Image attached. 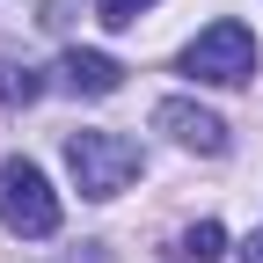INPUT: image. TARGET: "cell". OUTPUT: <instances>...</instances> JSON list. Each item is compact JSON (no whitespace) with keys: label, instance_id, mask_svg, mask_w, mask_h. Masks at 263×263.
Here are the masks:
<instances>
[{"label":"cell","instance_id":"cell-2","mask_svg":"<svg viewBox=\"0 0 263 263\" xmlns=\"http://www.w3.org/2000/svg\"><path fill=\"white\" fill-rule=\"evenodd\" d=\"M0 227L22 234V241L59 234V197H51L37 161H0Z\"/></svg>","mask_w":263,"mask_h":263},{"label":"cell","instance_id":"cell-4","mask_svg":"<svg viewBox=\"0 0 263 263\" xmlns=\"http://www.w3.org/2000/svg\"><path fill=\"white\" fill-rule=\"evenodd\" d=\"M154 124L168 132L176 146H190V154H227V124H219V110L190 103V95H168V103L154 110Z\"/></svg>","mask_w":263,"mask_h":263},{"label":"cell","instance_id":"cell-5","mask_svg":"<svg viewBox=\"0 0 263 263\" xmlns=\"http://www.w3.org/2000/svg\"><path fill=\"white\" fill-rule=\"evenodd\" d=\"M59 81L73 88V95H117L124 66H117L110 51H81V44H66V59H59Z\"/></svg>","mask_w":263,"mask_h":263},{"label":"cell","instance_id":"cell-1","mask_svg":"<svg viewBox=\"0 0 263 263\" xmlns=\"http://www.w3.org/2000/svg\"><path fill=\"white\" fill-rule=\"evenodd\" d=\"M66 168H73L81 197H117L146 161H139V146L124 132H66Z\"/></svg>","mask_w":263,"mask_h":263},{"label":"cell","instance_id":"cell-10","mask_svg":"<svg viewBox=\"0 0 263 263\" xmlns=\"http://www.w3.org/2000/svg\"><path fill=\"white\" fill-rule=\"evenodd\" d=\"M241 263H263V234H249V241H241Z\"/></svg>","mask_w":263,"mask_h":263},{"label":"cell","instance_id":"cell-8","mask_svg":"<svg viewBox=\"0 0 263 263\" xmlns=\"http://www.w3.org/2000/svg\"><path fill=\"white\" fill-rule=\"evenodd\" d=\"M146 8H154V0H95V15H103L110 29H132V22H139Z\"/></svg>","mask_w":263,"mask_h":263},{"label":"cell","instance_id":"cell-3","mask_svg":"<svg viewBox=\"0 0 263 263\" xmlns=\"http://www.w3.org/2000/svg\"><path fill=\"white\" fill-rule=\"evenodd\" d=\"M183 73L190 81H205V88H241L256 73V37L241 22H212V29H197L190 51H183Z\"/></svg>","mask_w":263,"mask_h":263},{"label":"cell","instance_id":"cell-7","mask_svg":"<svg viewBox=\"0 0 263 263\" xmlns=\"http://www.w3.org/2000/svg\"><path fill=\"white\" fill-rule=\"evenodd\" d=\"M176 256H190V263H212V256H227V227H219V219H197L190 234L176 241Z\"/></svg>","mask_w":263,"mask_h":263},{"label":"cell","instance_id":"cell-6","mask_svg":"<svg viewBox=\"0 0 263 263\" xmlns=\"http://www.w3.org/2000/svg\"><path fill=\"white\" fill-rule=\"evenodd\" d=\"M44 95V73L29 59H0V110H29Z\"/></svg>","mask_w":263,"mask_h":263},{"label":"cell","instance_id":"cell-9","mask_svg":"<svg viewBox=\"0 0 263 263\" xmlns=\"http://www.w3.org/2000/svg\"><path fill=\"white\" fill-rule=\"evenodd\" d=\"M73 22V0H44V29H66Z\"/></svg>","mask_w":263,"mask_h":263}]
</instances>
